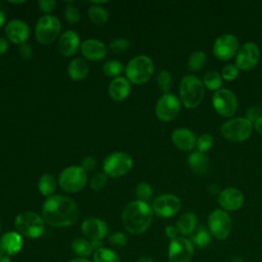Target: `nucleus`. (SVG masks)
Returning a JSON list of instances; mask_svg holds the SVG:
<instances>
[{
	"mask_svg": "<svg viewBox=\"0 0 262 262\" xmlns=\"http://www.w3.org/2000/svg\"><path fill=\"white\" fill-rule=\"evenodd\" d=\"M41 216L45 223L53 227L73 225L79 217V209L69 196L53 194L46 198L41 208Z\"/></svg>",
	"mask_w": 262,
	"mask_h": 262,
	"instance_id": "1",
	"label": "nucleus"
},
{
	"mask_svg": "<svg viewBox=\"0 0 262 262\" xmlns=\"http://www.w3.org/2000/svg\"><path fill=\"white\" fill-rule=\"evenodd\" d=\"M154 218L151 206L135 200L128 203L122 212V222L125 229L131 234H141L150 226Z\"/></svg>",
	"mask_w": 262,
	"mask_h": 262,
	"instance_id": "2",
	"label": "nucleus"
},
{
	"mask_svg": "<svg viewBox=\"0 0 262 262\" xmlns=\"http://www.w3.org/2000/svg\"><path fill=\"white\" fill-rule=\"evenodd\" d=\"M154 71V61L145 54L134 56L129 60L125 68L126 78L130 83L135 85H143L147 83L152 77Z\"/></svg>",
	"mask_w": 262,
	"mask_h": 262,
	"instance_id": "3",
	"label": "nucleus"
},
{
	"mask_svg": "<svg viewBox=\"0 0 262 262\" xmlns=\"http://www.w3.org/2000/svg\"><path fill=\"white\" fill-rule=\"evenodd\" d=\"M15 231L29 238L40 237L45 230V222L39 214L33 211H25L16 215L14 219Z\"/></svg>",
	"mask_w": 262,
	"mask_h": 262,
	"instance_id": "4",
	"label": "nucleus"
},
{
	"mask_svg": "<svg viewBox=\"0 0 262 262\" xmlns=\"http://www.w3.org/2000/svg\"><path fill=\"white\" fill-rule=\"evenodd\" d=\"M205 94L203 82L193 75H186L179 85L181 102L187 108L196 107L203 100Z\"/></svg>",
	"mask_w": 262,
	"mask_h": 262,
	"instance_id": "5",
	"label": "nucleus"
},
{
	"mask_svg": "<svg viewBox=\"0 0 262 262\" xmlns=\"http://www.w3.org/2000/svg\"><path fill=\"white\" fill-rule=\"evenodd\" d=\"M60 31L59 19L52 14H44L36 23L35 37L40 44L49 45L59 38Z\"/></svg>",
	"mask_w": 262,
	"mask_h": 262,
	"instance_id": "6",
	"label": "nucleus"
},
{
	"mask_svg": "<svg viewBox=\"0 0 262 262\" xmlns=\"http://www.w3.org/2000/svg\"><path fill=\"white\" fill-rule=\"evenodd\" d=\"M57 182L67 192H79L87 183V172L81 166H69L60 172Z\"/></svg>",
	"mask_w": 262,
	"mask_h": 262,
	"instance_id": "7",
	"label": "nucleus"
},
{
	"mask_svg": "<svg viewBox=\"0 0 262 262\" xmlns=\"http://www.w3.org/2000/svg\"><path fill=\"white\" fill-rule=\"evenodd\" d=\"M133 167L131 156L124 151H116L108 155L102 163L103 173L111 178H119L127 173Z\"/></svg>",
	"mask_w": 262,
	"mask_h": 262,
	"instance_id": "8",
	"label": "nucleus"
},
{
	"mask_svg": "<svg viewBox=\"0 0 262 262\" xmlns=\"http://www.w3.org/2000/svg\"><path fill=\"white\" fill-rule=\"evenodd\" d=\"M221 134L224 138L231 141H245L253 131V123L247 118H234L226 121L221 126Z\"/></svg>",
	"mask_w": 262,
	"mask_h": 262,
	"instance_id": "9",
	"label": "nucleus"
},
{
	"mask_svg": "<svg viewBox=\"0 0 262 262\" xmlns=\"http://www.w3.org/2000/svg\"><path fill=\"white\" fill-rule=\"evenodd\" d=\"M181 104L179 98L173 93H164L157 101L156 116L163 122H169L175 119L180 113Z\"/></svg>",
	"mask_w": 262,
	"mask_h": 262,
	"instance_id": "10",
	"label": "nucleus"
},
{
	"mask_svg": "<svg viewBox=\"0 0 262 262\" xmlns=\"http://www.w3.org/2000/svg\"><path fill=\"white\" fill-rule=\"evenodd\" d=\"M212 104L215 111L223 117H231L237 110V98L235 94L226 88L219 89L212 96Z\"/></svg>",
	"mask_w": 262,
	"mask_h": 262,
	"instance_id": "11",
	"label": "nucleus"
},
{
	"mask_svg": "<svg viewBox=\"0 0 262 262\" xmlns=\"http://www.w3.org/2000/svg\"><path fill=\"white\" fill-rule=\"evenodd\" d=\"M208 226L215 238L225 239L231 231V218L223 210H214L208 217Z\"/></svg>",
	"mask_w": 262,
	"mask_h": 262,
	"instance_id": "12",
	"label": "nucleus"
},
{
	"mask_svg": "<svg viewBox=\"0 0 262 262\" xmlns=\"http://www.w3.org/2000/svg\"><path fill=\"white\" fill-rule=\"evenodd\" d=\"M181 208L180 200L171 193H164L157 196L151 204L152 212L162 218H169L179 212Z\"/></svg>",
	"mask_w": 262,
	"mask_h": 262,
	"instance_id": "13",
	"label": "nucleus"
},
{
	"mask_svg": "<svg viewBox=\"0 0 262 262\" xmlns=\"http://www.w3.org/2000/svg\"><path fill=\"white\" fill-rule=\"evenodd\" d=\"M259 57L260 50L257 44L254 42H247L242 45L236 53L235 66L238 68V70L251 71L257 66Z\"/></svg>",
	"mask_w": 262,
	"mask_h": 262,
	"instance_id": "14",
	"label": "nucleus"
},
{
	"mask_svg": "<svg viewBox=\"0 0 262 262\" xmlns=\"http://www.w3.org/2000/svg\"><path fill=\"white\" fill-rule=\"evenodd\" d=\"M193 255L192 243L182 236L172 239L169 244L168 259L170 262H188Z\"/></svg>",
	"mask_w": 262,
	"mask_h": 262,
	"instance_id": "15",
	"label": "nucleus"
},
{
	"mask_svg": "<svg viewBox=\"0 0 262 262\" xmlns=\"http://www.w3.org/2000/svg\"><path fill=\"white\" fill-rule=\"evenodd\" d=\"M238 51L237 38L231 34L219 36L213 44V54L220 60H228Z\"/></svg>",
	"mask_w": 262,
	"mask_h": 262,
	"instance_id": "16",
	"label": "nucleus"
},
{
	"mask_svg": "<svg viewBox=\"0 0 262 262\" xmlns=\"http://www.w3.org/2000/svg\"><path fill=\"white\" fill-rule=\"evenodd\" d=\"M81 230L83 234L89 241H102L108 234V226L100 218L89 217L85 219L81 224Z\"/></svg>",
	"mask_w": 262,
	"mask_h": 262,
	"instance_id": "17",
	"label": "nucleus"
},
{
	"mask_svg": "<svg viewBox=\"0 0 262 262\" xmlns=\"http://www.w3.org/2000/svg\"><path fill=\"white\" fill-rule=\"evenodd\" d=\"M4 32L6 39L16 45L27 43V40L30 37V28L28 24L21 19H12L8 21Z\"/></svg>",
	"mask_w": 262,
	"mask_h": 262,
	"instance_id": "18",
	"label": "nucleus"
},
{
	"mask_svg": "<svg viewBox=\"0 0 262 262\" xmlns=\"http://www.w3.org/2000/svg\"><path fill=\"white\" fill-rule=\"evenodd\" d=\"M106 45L98 39L89 38L81 43L80 50L86 60L100 61L107 55Z\"/></svg>",
	"mask_w": 262,
	"mask_h": 262,
	"instance_id": "19",
	"label": "nucleus"
},
{
	"mask_svg": "<svg viewBox=\"0 0 262 262\" xmlns=\"http://www.w3.org/2000/svg\"><path fill=\"white\" fill-rule=\"evenodd\" d=\"M81 46L80 36L74 30H68L60 34L57 41V49L64 57L74 56Z\"/></svg>",
	"mask_w": 262,
	"mask_h": 262,
	"instance_id": "20",
	"label": "nucleus"
},
{
	"mask_svg": "<svg viewBox=\"0 0 262 262\" xmlns=\"http://www.w3.org/2000/svg\"><path fill=\"white\" fill-rule=\"evenodd\" d=\"M218 203L226 211H235L243 206L244 194L235 187H226L219 192Z\"/></svg>",
	"mask_w": 262,
	"mask_h": 262,
	"instance_id": "21",
	"label": "nucleus"
},
{
	"mask_svg": "<svg viewBox=\"0 0 262 262\" xmlns=\"http://www.w3.org/2000/svg\"><path fill=\"white\" fill-rule=\"evenodd\" d=\"M23 236L15 230L6 231L0 237V247L7 256H14L23 249Z\"/></svg>",
	"mask_w": 262,
	"mask_h": 262,
	"instance_id": "22",
	"label": "nucleus"
},
{
	"mask_svg": "<svg viewBox=\"0 0 262 262\" xmlns=\"http://www.w3.org/2000/svg\"><path fill=\"white\" fill-rule=\"evenodd\" d=\"M110 97L115 101L126 99L131 92V83L126 77H118L111 81L107 87Z\"/></svg>",
	"mask_w": 262,
	"mask_h": 262,
	"instance_id": "23",
	"label": "nucleus"
},
{
	"mask_svg": "<svg viewBox=\"0 0 262 262\" xmlns=\"http://www.w3.org/2000/svg\"><path fill=\"white\" fill-rule=\"evenodd\" d=\"M171 139L177 148L184 151L191 150L196 143V138L193 132L187 128L175 129L172 132Z\"/></svg>",
	"mask_w": 262,
	"mask_h": 262,
	"instance_id": "24",
	"label": "nucleus"
},
{
	"mask_svg": "<svg viewBox=\"0 0 262 262\" xmlns=\"http://www.w3.org/2000/svg\"><path fill=\"white\" fill-rule=\"evenodd\" d=\"M89 72V64L85 58L77 57L70 61L68 66L69 77L74 81H81L85 79Z\"/></svg>",
	"mask_w": 262,
	"mask_h": 262,
	"instance_id": "25",
	"label": "nucleus"
},
{
	"mask_svg": "<svg viewBox=\"0 0 262 262\" xmlns=\"http://www.w3.org/2000/svg\"><path fill=\"white\" fill-rule=\"evenodd\" d=\"M187 164L189 168L199 175H204L209 170V159L204 152L193 151L187 157Z\"/></svg>",
	"mask_w": 262,
	"mask_h": 262,
	"instance_id": "26",
	"label": "nucleus"
},
{
	"mask_svg": "<svg viewBox=\"0 0 262 262\" xmlns=\"http://www.w3.org/2000/svg\"><path fill=\"white\" fill-rule=\"evenodd\" d=\"M196 223L198 218L195 214H193L192 212H186L179 217L176 222V227L179 233H181L182 235H188L193 233L196 228Z\"/></svg>",
	"mask_w": 262,
	"mask_h": 262,
	"instance_id": "27",
	"label": "nucleus"
},
{
	"mask_svg": "<svg viewBox=\"0 0 262 262\" xmlns=\"http://www.w3.org/2000/svg\"><path fill=\"white\" fill-rule=\"evenodd\" d=\"M90 21L95 26H103L108 20V12L102 5L91 4L87 11Z\"/></svg>",
	"mask_w": 262,
	"mask_h": 262,
	"instance_id": "28",
	"label": "nucleus"
},
{
	"mask_svg": "<svg viewBox=\"0 0 262 262\" xmlns=\"http://www.w3.org/2000/svg\"><path fill=\"white\" fill-rule=\"evenodd\" d=\"M56 180L55 178L48 173H45L43 175H41V177L39 178L38 182H37V187L39 192L44 195V196H51L53 195L55 189H56Z\"/></svg>",
	"mask_w": 262,
	"mask_h": 262,
	"instance_id": "29",
	"label": "nucleus"
},
{
	"mask_svg": "<svg viewBox=\"0 0 262 262\" xmlns=\"http://www.w3.org/2000/svg\"><path fill=\"white\" fill-rule=\"evenodd\" d=\"M72 250L77 256L86 258L93 253L94 248L88 238L77 237L72 243Z\"/></svg>",
	"mask_w": 262,
	"mask_h": 262,
	"instance_id": "30",
	"label": "nucleus"
},
{
	"mask_svg": "<svg viewBox=\"0 0 262 262\" xmlns=\"http://www.w3.org/2000/svg\"><path fill=\"white\" fill-rule=\"evenodd\" d=\"M125 71L124 66L121 61L117 59H110L105 61L102 66V73L110 78H118L121 77V74Z\"/></svg>",
	"mask_w": 262,
	"mask_h": 262,
	"instance_id": "31",
	"label": "nucleus"
},
{
	"mask_svg": "<svg viewBox=\"0 0 262 262\" xmlns=\"http://www.w3.org/2000/svg\"><path fill=\"white\" fill-rule=\"evenodd\" d=\"M93 262H120V258L113 250L102 247L94 251Z\"/></svg>",
	"mask_w": 262,
	"mask_h": 262,
	"instance_id": "32",
	"label": "nucleus"
},
{
	"mask_svg": "<svg viewBox=\"0 0 262 262\" xmlns=\"http://www.w3.org/2000/svg\"><path fill=\"white\" fill-rule=\"evenodd\" d=\"M207 61L206 53L203 51H194L190 54L187 60V69L191 72L200 71L204 68Z\"/></svg>",
	"mask_w": 262,
	"mask_h": 262,
	"instance_id": "33",
	"label": "nucleus"
},
{
	"mask_svg": "<svg viewBox=\"0 0 262 262\" xmlns=\"http://www.w3.org/2000/svg\"><path fill=\"white\" fill-rule=\"evenodd\" d=\"M203 84L210 90H219L222 85V77L216 71H210L205 74L203 79Z\"/></svg>",
	"mask_w": 262,
	"mask_h": 262,
	"instance_id": "34",
	"label": "nucleus"
},
{
	"mask_svg": "<svg viewBox=\"0 0 262 262\" xmlns=\"http://www.w3.org/2000/svg\"><path fill=\"white\" fill-rule=\"evenodd\" d=\"M191 238H192V242L194 243V245L201 249L207 247L211 242V235H210L209 231L204 226L196 227L195 230L193 231Z\"/></svg>",
	"mask_w": 262,
	"mask_h": 262,
	"instance_id": "35",
	"label": "nucleus"
},
{
	"mask_svg": "<svg viewBox=\"0 0 262 262\" xmlns=\"http://www.w3.org/2000/svg\"><path fill=\"white\" fill-rule=\"evenodd\" d=\"M64 18L70 24H77L81 19V12L75 2H68L64 7Z\"/></svg>",
	"mask_w": 262,
	"mask_h": 262,
	"instance_id": "36",
	"label": "nucleus"
},
{
	"mask_svg": "<svg viewBox=\"0 0 262 262\" xmlns=\"http://www.w3.org/2000/svg\"><path fill=\"white\" fill-rule=\"evenodd\" d=\"M157 83L159 88L164 92V93H170V90L173 85V79L172 75L169 71H161L157 77Z\"/></svg>",
	"mask_w": 262,
	"mask_h": 262,
	"instance_id": "37",
	"label": "nucleus"
},
{
	"mask_svg": "<svg viewBox=\"0 0 262 262\" xmlns=\"http://www.w3.org/2000/svg\"><path fill=\"white\" fill-rule=\"evenodd\" d=\"M129 48H130V41L125 38L114 39L108 45V49L113 53H116V54L123 53V52L127 51Z\"/></svg>",
	"mask_w": 262,
	"mask_h": 262,
	"instance_id": "38",
	"label": "nucleus"
},
{
	"mask_svg": "<svg viewBox=\"0 0 262 262\" xmlns=\"http://www.w3.org/2000/svg\"><path fill=\"white\" fill-rule=\"evenodd\" d=\"M135 194L137 196V200L147 203V201L152 195L151 186L146 182H140L137 184V186L135 188Z\"/></svg>",
	"mask_w": 262,
	"mask_h": 262,
	"instance_id": "39",
	"label": "nucleus"
},
{
	"mask_svg": "<svg viewBox=\"0 0 262 262\" xmlns=\"http://www.w3.org/2000/svg\"><path fill=\"white\" fill-rule=\"evenodd\" d=\"M106 184H107V176L103 172L94 174L90 180V186L95 191L103 189Z\"/></svg>",
	"mask_w": 262,
	"mask_h": 262,
	"instance_id": "40",
	"label": "nucleus"
},
{
	"mask_svg": "<svg viewBox=\"0 0 262 262\" xmlns=\"http://www.w3.org/2000/svg\"><path fill=\"white\" fill-rule=\"evenodd\" d=\"M213 136L211 134L205 133L202 134L198 140H196V147L198 150L201 152H206L207 150H209L213 144Z\"/></svg>",
	"mask_w": 262,
	"mask_h": 262,
	"instance_id": "41",
	"label": "nucleus"
},
{
	"mask_svg": "<svg viewBox=\"0 0 262 262\" xmlns=\"http://www.w3.org/2000/svg\"><path fill=\"white\" fill-rule=\"evenodd\" d=\"M108 242L112 246L120 248V247H124L127 245L128 237L122 231H115L108 235Z\"/></svg>",
	"mask_w": 262,
	"mask_h": 262,
	"instance_id": "42",
	"label": "nucleus"
},
{
	"mask_svg": "<svg viewBox=\"0 0 262 262\" xmlns=\"http://www.w3.org/2000/svg\"><path fill=\"white\" fill-rule=\"evenodd\" d=\"M238 76V68L235 64H226L221 71L222 79L226 81H233Z\"/></svg>",
	"mask_w": 262,
	"mask_h": 262,
	"instance_id": "43",
	"label": "nucleus"
},
{
	"mask_svg": "<svg viewBox=\"0 0 262 262\" xmlns=\"http://www.w3.org/2000/svg\"><path fill=\"white\" fill-rule=\"evenodd\" d=\"M38 6L44 14H51V12L55 9L56 2L54 0H39Z\"/></svg>",
	"mask_w": 262,
	"mask_h": 262,
	"instance_id": "44",
	"label": "nucleus"
},
{
	"mask_svg": "<svg viewBox=\"0 0 262 262\" xmlns=\"http://www.w3.org/2000/svg\"><path fill=\"white\" fill-rule=\"evenodd\" d=\"M18 54H19V56L24 60H30L33 57V55H34L32 46L30 44H28V43H24V44L19 45V47H18Z\"/></svg>",
	"mask_w": 262,
	"mask_h": 262,
	"instance_id": "45",
	"label": "nucleus"
},
{
	"mask_svg": "<svg viewBox=\"0 0 262 262\" xmlns=\"http://www.w3.org/2000/svg\"><path fill=\"white\" fill-rule=\"evenodd\" d=\"M262 117V110L258 105H252L247 111V119L250 122H255Z\"/></svg>",
	"mask_w": 262,
	"mask_h": 262,
	"instance_id": "46",
	"label": "nucleus"
},
{
	"mask_svg": "<svg viewBox=\"0 0 262 262\" xmlns=\"http://www.w3.org/2000/svg\"><path fill=\"white\" fill-rule=\"evenodd\" d=\"M96 165H97V162L96 160L91 157V156H88V157H85L82 162H81V167L86 171V172H91L93 171L95 168H96Z\"/></svg>",
	"mask_w": 262,
	"mask_h": 262,
	"instance_id": "47",
	"label": "nucleus"
},
{
	"mask_svg": "<svg viewBox=\"0 0 262 262\" xmlns=\"http://www.w3.org/2000/svg\"><path fill=\"white\" fill-rule=\"evenodd\" d=\"M178 229L176 227V225H168L166 228H165V234L167 237H169L171 241L178 237Z\"/></svg>",
	"mask_w": 262,
	"mask_h": 262,
	"instance_id": "48",
	"label": "nucleus"
},
{
	"mask_svg": "<svg viewBox=\"0 0 262 262\" xmlns=\"http://www.w3.org/2000/svg\"><path fill=\"white\" fill-rule=\"evenodd\" d=\"M9 48V44H8V40L6 38L0 37V55L4 54L7 52Z\"/></svg>",
	"mask_w": 262,
	"mask_h": 262,
	"instance_id": "49",
	"label": "nucleus"
},
{
	"mask_svg": "<svg viewBox=\"0 0 262 262\" xmlns=\"http://www.w3.org/2000/svg\"><path fill=\"white\" fill-rule=\"evenodd\" d=\"M254 128L257 131V133L262 135V117L254 122Z\"/></svg>",
	"mask_w": 262,
	"mask_h": 262,
	"instance_id": "50",
	"label": "nucleus"
},
{
	"mask_svg": "<svg viewBox=\"0 0 262 262\" xmlns=\"http://www.w3.org/2000/svg\"><path fill=\"white\" fill-rule=\"evenodd\" d=\"M137 262H155L149 256H141L138 260H137Z\"/></svg>",
	"mask_w": 262,
	"mask_h": 262,
	"instance_id": "51",
	"label": "nucleus"
},
{
	"mask_svg": "<svg viewBox=\"0 0 262 262\" xmlns=\"http://www.w3.org/2000/svg\"><path fill=\"white\" fill-rule=\"evenodd\" d=\"M69 262H91V261H89L86 258H76V259H73V260H71Z\"/></svg>",
	"mask_w": 262,
	"mask_h": 262,
	"instance_id": "52",
	"label": "nucleus"
},
{
	"mask_svg": "<svg viewBox=\"0 0 262 262\" xmlns=\"http://www.w3.org/2000/svg\"><path fill=\"white\" fill-rule=\"evenodd\" d=\"M4 23H5V15H4V13L0 10V28L4 25Z\"/></svg>",
	"mask_w": 262,
	"mask_h": 262,
	"instance_id": "53",
	"label": "nucleus"
},
{
	"mask_svg": "<svg viewBox=\"0 0 262 262\" xmlns=\"http://www.w3.org/2000/svg\"><path fill=\"white\" fill-rule=\"evenodd\" d=\"M0 262H11V260H10V257H9V256L5 255V256L1 259V261H0Z\"/></svg>",
	"mask_w": 262,
	"mask_h": 262,
	"instance_id": "54",
	"label": "nucleus"
},
{
	"mask_svg": "<svg viewBox=\"0 0 262 262\" xmlns=\"http://www.w3.org/2000/svg\"><path fill=\"white\" fill-rule=\"evenodd\" d=\"M231 262H244V260L241 257H236V258H233Z\"/></svg>",
	"mask_w": 262,
	"mask_h": 262,
	"instance_id": "55",
	"label": "nucleus"
},
{
	"mask_svg": "<svg viewBox=\"0 0 262 262\" xmlns=\"http://www.w3.org/2000/svg\"><path fill=\"white\" fill-rule=\"evenodd\" d=\"M4 256H5V253H4V251L2 250V248L0 247V261H1V259H2Z\"/></svg>",
	"mask_w": 262,
	"mask_h": 262,
	"instance_id": "56",
	"label": "nucleus"
},
{
	"mask_svg": "<svg viewBox=\"0 0 262 262\" xmlns=\"http://www.w3.org/2000/svg\"><path fill=\"white\" fill-rule=\"evenodd\" d=\"M9 3H11V4H23V3H25V1H9Z\"/></svg>",
	"mask_w": 262,
	"mask_h": 262,
	"instance_id": "57",
	"label": "nucleus"
},
{
	"mask_svg": "<svg viewBox=\"0 0 262 262\" xmlns=\"http://www.w3.org/2000/svg\"><path fill=\"white\" fill-rule=\"evenodd\" d=\"M0 230H1V222H0Z\"/></svg>",
	"mask_w": 262,
	"mask_h": 262,
	"instance_id": "58",
	"label": "nucleus"
}]
</instances>
